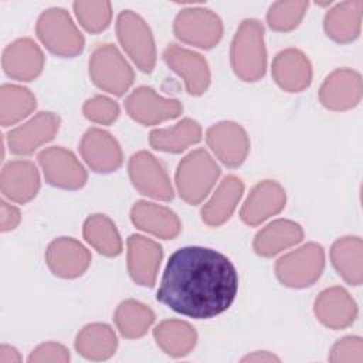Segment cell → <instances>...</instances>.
<instances>
[{
  "label": "cell",
  "instance_id": "cell-1",
  "mask_svg": "<svg viewBox=\"0 0 363 363\" xmlns=\"http://www.w3.org/2000/svg\"><path fill=\"white\" fill-rule=\"evenodd\" d=\"M237 291L233 262L213 248L193 245L170 255L156 298L180 315L210 319L231 306Z\"/></svg>",
  "mask_w": 363,
  "mask_h": 363
},
{
  "label": "cell",
  "instance_id": "cell-2",
  "mask_svg": "<svg viewBox=\"0 0 363 363\" xmlns=\"http://www.w3.org/2000/svg\"><path fill=\"white\" fill-rule=\"evenodd\" d=\"M231 67L247 82L261 79L267 71L264 26L254 18L244 20L231 43Z\"/></svg>",
  "mask_w": 363,
  "mask_h": 363
},
{
  "label": "cell",
  "instance_id": "cell-3",
  "mask_svg": "<svg viewBox=\"0 0 363 363\" xmlns=\"http://www.w3.org/2000/svg\"><path fill=\"white\" fill-rule=\"evenodd\" d=\"M220 173L218 164L204 149L190 152L182 159L176 170V186L180 197L189 204H199L210 193Z\"/></svg>",
  "mask_w": 363,
  "mask_h": 363
},
{
  "label": "cell",
  "instance_id": "cell-4",
  "mask_svg": "<svg viewBox=\"0 0 363 363\" xmlns=\"http://www.w3.org/2000/svg\"><path fill=\"white\" fill-rule=\"evenodd\" d=\"M35 31L45 48L58 57H75L84 50L85 40L64 9L45 10L37 21Z\"/></svg>",
  "mask_w": 363,
  "mask_h": 363
},
{
  "label": "cell",
  "instance_id": "cell-5",
  "mask_svg": "<svg viewBox=\"0 0 363 363\" xmlns=\"http://www.w3.org/2000/svg\"><path fill=\"white\" fill-rule=\"evenodd\" d=\"M325 268V251L316 242H308L275 264V274L279 282L289 288H306L315 284Z\"/></svg>",
  "mask_w": 363,
  "mask_h": 363
},
{
  "label": "cell",
  "instance_id": "cell-6",
  "mask_svg": "<svg viewBox=\"0 0 363 363\" xmlns=\"http://www.w3.org/2000/svg\"><path fill=\"white\" fill-rule=\"evenodd\" d=\"M89 75L98 88L118 96L125 94L135 79L130 65L113 44H102L92 52Z\"/></svg>",
  "mask_w": 363,
  "mask_h": 363
},
{
  "label": "cell",
  "instance_id": "cell-7",
  "mask_svg": "<svg viewBox=\"0 0 363 363\" xmlns=\"http://www.w3.org/2000/svg\"><path fill=\"white\" fill-rule=\"evenodd\" d=\"M116 34L138 68L143 72H152L156 64V47L147 23L136 13L125 10L118 16Z\"/></svg>",
  "mask_w": 363,
  "mask_h": 363
},
{
  "label": "cell",
  "instance_id": "cell-8",
  "mask_svg": "<svg viewBox=\"0 0 363 363\" xmlns=\"http://www.w3.org/2000/svg\"><path fill=\"white\" fill-rule=\"evenodd\" d=\"M174 35L190 45L208 50L218 44L223 37V23L220 17L201 7L182 10L173 23Z\"/></svg>",
  "mask_w": 363,
  "mask_h": 363
},
{
  "label": "cell",
  "instance_id": "cell-9",
  "mask_svg": "<svg viewBox=\"0 0 363 363\" xmlns=\"http://www.w3.org/2000/svg\"><path fill=\"white\" fill-rule=\"evenodd\" d=\"M45 182L51 186L77 190L86 183V172L75 155L64 147L52 146L38 155Z\"/></svg>",
  "mask_w": 363,
  "mask_h": 363
},
{
  "label": "cell",
  "instance_id": "cell-10",
  "mask_svg": "<svg viewBox=\"0 0 363 363\" xmlns=\"http://www.w3.org/2000/svg\"><path fill=\"white\" fill-rule=\"evenodd\" d=\"M128 170L132 184L139 193L163 201L173 199V189L164 167L149 152L135 153L129 159Z\"/></svg>",
  "mask_w": 363,
  "mask_h": 363
},
{
  "label": "cell",
  "instance_id": "cell-11",
  "mask_svg": "<svg viewBox=\"0 0 363 363\" xmlns=\"http://www.w3.org/2000/svg\"><path fill=\"white\" fill-rule=\"evenodd\" d=\"M126 112L136 122L152 126L177 118L183 106L177 99L163 98L149 86L136 88L125 101Z\"/></svg>",
  "mask_w": 363,
  "mask_h": 363
},
{
  "label": "cell",
  "instance_id": "cell-12",
  "mask_svg": "<svg viewBox=\"0 0 363 363\" xmlns=\"http://www.w3.org/2000/svg\"><path fill=\"white\" fill-rule=\"evenodd\" d=\"M206 140L214 155L228 167H238L250 150V139L245 129L231 121H223L210 126Z\"/></svg>",
  "mask_w": 363,
  "mask_h": 363
},
{
  "label": "cell",
  "instance_id": "cell-13",
  "mask_svg": "<svg viewBox=\"0 0 363 363\" xmlns=\"http://www.w3.org/2000/svg\"><path fill=\"white\" fill-rule=\"evenodd\" d=\"M60 122V116L52 112H38L30 121L7 133L10 152L14 155H31L40 146L54 139Z\"/></svg>",
  "mask_w": 363,
  "mask_h": 363
},
{
  "label": "cell",
  "instance_id": "cell-14",
  "mask_svg": "<svg viewBox=\"0 0 363 363\" xmlns=\"http://www.w3.org/2000/svg\"><path fill=\"white\" fill-rule=\"evenodd\" d=\"M362 77L357 71L339 68L330 72L319 89V101L330 111H347L362 99Z\"/></svg>",
  "mask_w": 363,
  "mask_h": 363
},
{
  "label": "cell",
  "instance_id": "cell-15",
  "mask_svg": "<svg viewBox=\"0 0 363 363\" xmlns=\"http://www.w3.org/2000/svg\"><path fill=\"white\" fill-rule=\"evenodd\" d=\"M79 152L86 164L98 173H111L123 162L122 150L116 139L99 128L88 129L79 143Z\"/></svg>",
  "mask_w": 363,
  "mask_h": 363
},
{
  "label": "cell",
  "instance_id": "cell-16",
  "mask_svg": "<svg viewBox=\"0 0 363 363\" xmlns=\"http://www.w3.org/2000/svg\"><path fill=\"white\" fill-rule=\"evenodd\" d=\"M163 58L166 64L183 78L190 95L197 96L207 91L211 77L208 64L203 55L172 44L164 50Z\"/></svg>",
  "mask_w": 363,
  "mask_h": 363
},
{
  "label": "cell",
  "instance_id": "cell-17",
  "mask_svg": "<svg viewBox=\"0 0 363 363\" xmlns=\"http://www.w3.org/2000/svg\"><path fill=\"white\" fill-rule=\"evenodd\" d=\"M45 262L54 275L69 279L82 275L88 269L91 254L79 241L61 237L47 247Z\"/></svg>",
  "mask_w": 363,
  "mask_h": 363
},
{
  "label": "cell",
  "instance_id": "cell-18",
  "mask_svg": "<svg viewBox=\"0 0 363 363\" xmlns=\"http://www.w3.org/2000/svg\"><path fill=\"white\" fill-rule=\"evenodd\" d=\"M128 271L132 279L142 286H153L160 261L162 247L143 235L133 234L128 238Z\"/></svg>",
  "mask_w": 363,
  "mask_h": 363
},
{
  "label": "cell",
  "instance_id": "cell-19",
  "mask_svg": "<svg viewBox=\"0 0 363 363\" xmlns=\"http://www.w3.org/2000/svg\"><path fill=\"white\" fill-rule=\"evenodd\" d=\"M286 203V194L281 184L274 180H264L252 187L242 208L241 220L248 225H258L271 216L278 214Z\"/></svg>",
  "mask_w": 363,
  "mask_h": 363
},
{
  "label": "cell",
  "instance_id": "cell-20",
  "mask_svg": "<svg viewBox=\"0 0 363 363\" xmlns=\"http://www.w3.org/2000/svg\"><path fill=\"white\" fill-rule=\"evenodd\" d=\"M315 315L329 329H345L357 318V306L349 292L340 286L322 291L315 301Z\"/></svg>",
  "mask_w": 363,
  "mask_h": 363
},
{
  "label": "cell",
  "instance_id": "cell-21",
  "mask_svg": "<svg viewBox=\"0 0 363 363\" xmlns=\"http://www.w3.org/2000/svg\"><path fill=\"white\" fill-rule=\"evenodd\" d=\"M4 72L17 81L35 79L44 68V55L31 38H18L6 47L1 58Z\"/></svg>",
  "mask_w": 363,
  "mask_h": 363
},
{
  "label": "cell",
  "instance_id": "cell-22",
  "mask_svg": "<svg viewBox=\"0 0 363 363\" xmlns=\"http://www.w3.org/2000/svg\"><path fill=\"white\" fill-rule=\"evenodd\" d=\"M272 77L284 91L301 92L312 81V65L302 51L286 48L275 55Z\"/></svg>",
  "mask_w": 363,
  "mask_h": 363
},
{
  "label": "cell",
  "instance_id": "cell-23",
  "mask_svg": "<svg viewBox=\"0 0 363 363\" xmlns=\"http://www.w3.org/2000/svg\"><path fill=\"white\" fill-rule=\"evenodd\" d=\"M0 186L1 193L9 200L24 204L34 199L40 190L38 170L28 160H13L1 170Z\"/></svg>",
  "mask_w": 363,
  "mask_h": 363
},
{
  "label": "cell",
  "instance_id": "cell-24",
  "mask_svg": "<svg viewBox=\"0 0 363 363\" xmlns=\"http://www.w3.org/2000/svg\"><path fill=\"white\" fill-rule=\"evenodd\" d=\"M130 220L139 230L164 240L174 238L182 230L179 217L170 208L145 200L135 203Z\"/></svg>",
  "mask_w": 363,
  "mask_h": 363
},
{
  "label": "cell",
  "instance_id": "cell-25",
  "mask_svg": "<svg viewBox=\"0 0 363 363\" xmlns=\"http://www.w3.org/2000/svg\"><path fill=\"white\" fill-rule=\"evenodd\" d=\"M242 193L244 184L241 179L233 174L224 177L213 197L201 208V220L210 227L224 224L235 210Z\"/></svg>",
  "mask_w": 363,
  "mask_h": 363
},
{
  "label": "cell",
  "instance_id": "cell-26",
  "mask_svg": "<svg viewBox=\"0 0 363 363\" xmlns=\"http://www.w3.org/2000/svg\"><path fill=\"white\" fill-rule=\"evenodd\" d=\"M362 0L343 1L330 9L325 16V31L336 43H350L360 34Z\"/></svg>",
  "mask_w": 363,
  "mask_h": 363
},
{
  "label": "cell",
  "instance_id": "cell-27",
  "mask_svg": "<svg viewBox=\"0 0 363 363\" xmlns=\"http://www.w3.org/2000/svg\"><path fill=\"white\" fill-rule=\"evenodd\" d=\"M303 238L301 225L291 220H275L257 233L254 238V250L261 257H274Z\"/></svg>",
  "mask_w": 363,
  "mask_h": 363
},
{
  "label": "cell",
  "instance_id": "cell-28",
  "mask_svg": "<svg viewBox=\"0 0 363 363\" xmlns=\"http://www.w3.org/2000/svg\"><path fill=\"white\" fill-rule=\"evenodd\" d=\"M330 259L337 274L350 285L363 281V244L359 237H343L330 248Z\"/></svg>",
  "mask_w": 363,
  "mask_h": 363
},
{
  "label": "cell",
  "instance_id": "cell-29",
  "mask_svg": "<svg viewBox=\"0 0 363 363\" xmlns=\"http://www.w3.org/2000/svg\"><path fill=\"white\" fill-rule=\"evenodd\" d=\"M157 346L173 357H183L189 354L197 342V333L194 328L177 319L163 320L153 330Z\"/></svg>",
  "mask_w": 363,
  "mask_h": 363
},
{
  "label": "cell",
  "instance_id": "cell-30",
  "mask_svg": "<svg viewBox=\"0 0 363 363\" xmlns=\"http://www.w3.org/2000/svg\"><path fill=\"white\" fill-rule=\"evenodd\" d=\"M116 346V335L105 323H89L84 326L75 339L77 352L89 360L109 359L115 353Z\"/></svg>",
  "mask_w": 363,
  "mask_h": 363
},
{
  "label": "cell",
  "instance_id": "cell-31",
  "mask_svg": "<svg viewBox=\"0 0 363 363\" xmlns=\"http://www.w3.org/2000/svg\"><path fill=\"white\" fill-rule=\"evenodd\" d=\"M201 140V128L200 125L190 119L184 118L173 128L155 129L149 135V143L153 149L167 153H180L191 145H196Z\"/></svg>",
  "mask_w": 363,
  "mask_h": 363
},
{
  "label": "cell",
  "instance_id": "cell-32",
  "mask_svg": "<svg viewBox=\"0 0 363 363\" xmlns=\"http://www.w3.org/2000/svg\"><path fill=\"white\" fill-rule=\"evenodd\" d=\"M84 238L105 257L122 252V240L113 221L104 214H94L84 223Z\"/></svg>",
  "mask_w": 363,
  "mask_h": 363
},
{
  "label": "cell",
  "instance_id": "cell-33",
  "mask_svg": "<svg viewBox=\"0 0 363 363\" xmlns=\"http://www.w3.org/2000/svg\"><path fill=\"white\" fill-rule=\"evenodd\" d=\"M113 319L123 337L138 339L146 335L155 320V313L147 305L135 299H126L116 308Z\"/></svg>",
  "mask_w": 363,
  "mask_h": 363
},
{
  "label": "cell",
  "instance_id": "cell-34",
  "mask_svg": "<svg viewBox=\"0 0 363 363\" xmlns=\"http://www.w3.org/2000/svg\"><path fill=\"white\" fill-rule=\"evenodd\" d=\"M35 108V96L24 86L4 84L0 88V122L10 126L28 116Z\"/></svg>",
  "mask_w": 363,
  "mask_h": 363
},
{
  "label": "cell",
  "instance_id": "cell-35",
  "mask_svg": "<svg viewBox=\"0 0 363 363\" xmlns=\"http://www.w3.org/2000/svg\"><path fill=\"white\" fill-rule=\"evenodd\" d=\"M306 9L308 1H277L268 10V26L275 31H291L299 26Z\"/></svg>",
  "mask_w": 363,
  "mask_h": 363
},
{
  "label": "cell",
  "instance_id": "cell-36",
  "mask_svg": "<svg viewBox=\"0 0 363 363\" xmlns=\"http://www.w3.org/2000/svg\"><path fill=\"white\" fill-rule=\"evenodd\" d=\"M74 11L79 24L91 34L104 31L112 18V6L109 1H75Z\"/></svg>",
  "mask_w": 363,
  "mask_h": 363
},
{
  "label": "cell",
  "instance_id": "cell-37",
  "mask_svg": "<svg viewBox=\"0 0 363 363\" xmlns=\"http://www.w3.org/2000/svg\"><path fill=\"white\" fill-rule=\"evenodd\" d=\"M82 112L91 122L99 125H111L119 116V106L113 99L96 95L84 104Z\"/></svg>",
  "mask_w": 363,
  "mask_h": 363
},
{
  "label": "cell",
  "instance_id": "cell-38",
  "mask_svg": "<svg viewBox=\"0 0 363 363\" xmlns=\"http://www.w3.org/2000/svg\"><path fill=\"white\" fill-rule=\"evenodd\" d=\"M329 362L342 363V362H363V340L359 336H346L342 340L336 342L330 350Z\"/></svg>",
  "mask_w": 363,
  "mask_h": 363
},
{
  "label": "cell",
  "instance_id": "cell-39",
  "mask_svg": "<svg viewBox=\"0 0 363 363\" xmlns=\"http://www.w3.org/2000/svg\"><path fill=\"white\" fill-rule=\"evenodd\" d=\"M68 360H69L68 349L55 342H47L37 346L28 357L30 363H43V362L65 363Z\"/></svg>",
  "mask_w": 363,
  "mask_h": 363
},
{
  "label": "cell",
  "instance_id": "cell-40",
  "mask_svg": "<svg viewBox=\"0 0 363 363\" xmlns=\"http://www.w3.org/2000/svg\"><path fill=\"white\" fill-rule=\"evenodd\" d=\"M18 223H20L18 208L3 200L0 203V230L1 231L14 230L18 225Z\"/></svg>",
  "mask_w": 363,
  "mask_h": 363
},
{
  "label": "cell",
  "instance_id": "cell-41",
  "mask_svg": "<svg viewBox=\"0 0 363 363\" xmlns=\"http://www.w3.org/2000/svg\"><path fill=\"white\" fill-rule=\"evenodd\" d=\"M18 362H21V356L14 347L9 345L0 346V363H18Z\"/></svg>",
  "mask_w": 363,
  "mask_h": 363
},
{
  "label": "cell",
  "instance_id": "cell-42",
  "mask_svg": "<svg viewBox=\"0 0 363 363\" xmlns=\"http://www.w3.org/2000/svg\"><path fill=\"white\" fill-rule=\"evenodd\" d=\"M242 362H279V359L269 352H255L242 359Z\"/></svg>",
  "mask_w": 363,
  "mask_h": 363
}]
</instances>
